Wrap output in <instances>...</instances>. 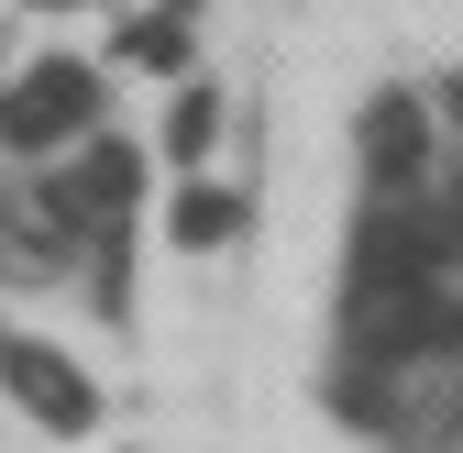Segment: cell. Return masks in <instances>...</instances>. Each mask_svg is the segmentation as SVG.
Here are the masks:
<instances>
[{
    "mask_svg": "<svg viewBox=\"0 0 463 453\" xmlns=\"http://www.w3.org/2000/svg\"><path fill=\"white\" fill-rule=\"evenodd\" d=\"M0 387H12L44 431H99V387H89V365H67V343L0 332Z\"/></svg>",
    "mask_w": 463,
    "mask_h": 453,
    "instance_id": "7a4b0ae2",
    "label": "cell"
},
{
    "mask_svg": "<svg viewBox=\"0 0 463 453\" xmlns=\"http://www.w3.org/2000/svg\"><path fill=\"white\" fill-rule=\"evenodd\" d=\"M232 221H243V199H232V188H188L177 210H165V233H177L188 255H210V244L232 233Z\"/></svg>",
    "mask_w": 463,
    "mask_h": 453,
    "instance_id": "3957f363",
    "label": "cell"
},
{
    "mask_svg": "<svg viewBox=\"0 0 463 453\" xmlns=\"http://www.w3.org/2000/svg\"><path fill=\"white\" fill-rule=\"evenodd\" d=\"M99 133V78L78 67V55H44V67H23V89L0 100V144L12 155H67Z\"/></svg>",
    "mask_w": 463,
    "mask_h": 453,
    "instance_id": "6da1fadb",
    "label": "cell"
}]
</instances>
